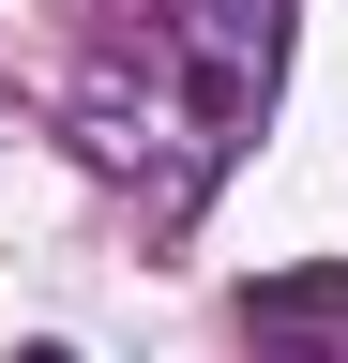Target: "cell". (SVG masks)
<instances>
[{
    "mask_svg": "<svg viewBox=\"0 0 348 363\" xmlns=\"http://www.w3.org/2000/svg\"><path fill=\"white\" fill-rule=\"evenodd\" d=\"M16 363H61V348H16Z\"/></svg>",
    "mask_w": 348,
    "mask_h": 363,
    "instance_id": "2",
    "label": "cell"
},
{
    "mask_svg": "<svg viewBox=\"0 0 348 363\" xmlns=\"http://www.w3.org/2000/svg\"><path fill=\"white\" fill-rule=\"evenodd\" d=\"M242 348L257 363H348V272H273V288H242Z\"/></svg>",
    "mask_w": 348,
    "mask_h": 363,
    "instance_id": "1",
    "label": "cell"
}]
</instances>
